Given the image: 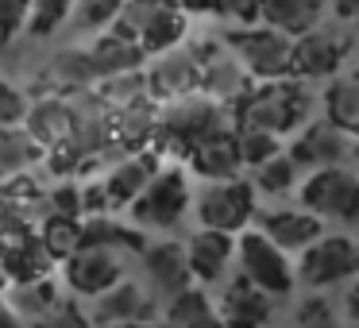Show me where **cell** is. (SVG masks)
<instances>
[{"label": "cell", "mask_w": 359, "mask_h": 328, "mask_svg": "<svg viewBox=\"0 0 359 328\" xmlns=\"http://www.w3.org/2000/svg\"><path fill=\"white\" fill-rule=\"evenodd\" d=\"M112 27L132 35L147 55H163V50L178 47L186 39V8L178 0H124V8L116 12Z\"/></svg>", "instance_id": "obj_1"}, {"label": "cell", "mask_w": 359, "mask_h": 328, "mask_svg": "<svg viewBox=\"0 0 359 328\" xmlns=\"http://www.w3.org/2000/svg\"><path fill=\"white\" fill-rule=\"evenodd\" d=\"M309 112V97L297 81L266 78V86L248 89L240 97V124L266 128L274 135H290Z\"/></svg>", "instance_id": "obj_2"}, {"label": "cell", "mask_w": 359, "mask_h": 328, "mask_svg": "<svg viewBox=\"0 0 359 328\" xmlns=\"http://www.w3.org/2000/svg\"><path fill=\"white\" fill-rule=\"evenodd\" d=\"M217 128H228V116H224V101H217V97H209L201 89V93H182L174 97V101H166V109L158 112V128L155 135L166 143H178L182 151L189 147V143H197L201 135L217 132Z\"/></svg>", "instance_id": "obj_3"}, {"label": "cell", "mask_w": 359, "mask_h": 328, "mask_svg": "<svg viewBox=\"0 0 359 328\" xmlns=\"http://www.w3.org/2000/svg\"><path fill=\"white\" fill-rule=\"evenodd\" d=\"M236 263H240V274L248 282H255L259 289H266L271 297H282L294 289V263L286 259V247L271 240V235L259 228V232H248L240 228V240H236Z\"/></svg>", "instance_id": "obj_4"}, {"label": "cell", "mask_w": 359, "mask_h": 328, "mask_svg": "<svg viewBox=\"0 0 359 328\" xmlns=\"http://www.w3.org/2000/svg\"><path fill=\"white\" fill-rule=\"evenodd\" d=\"M359 274V243L351 235H325L320 232L313 243L302 247V259L294 266V282L320 289V286H336L344 278Z\"/></svg>", "instance_id": "obj_5"}, {"label": "cell", "mask_w": 359, "mask_h": 328, "mask_svg": "<svg viewBox=\"0 0 359 328\" xmlns=\"http://www.w3.org/2000/svg\"><path fill=\"white\" fill-rule=\"evenodd\" d=\"M302 205L317 212L320 220H340L355 224L359 220V178L351 170L336 166H317L302 186Z\"/></svg>", "instance_id": "obj_6"}, {"label": "cell", "mask_w": 359, "mask_h": 328, "mask_svg": "<svg viewBox=\"0 0 359 328\" xmlns=\"http://www.w3.org/2000/svg\"><path fill=\"white\" fill-rule=\"evenodd\" d=\"M228 47L243 62L251 78H290V55H294V35L282 27L259 24V27H240L228 35Z\"/></svg>", "instance_id": "obj_7"}, {"label": "cell", "mask_w": 359, "mask_h": 328, "mask_svg": "<svg viewBox=\"0 0 359 328\" xmlns=\"http://www.w3.org/2000/svg\"><path fill=\"white\" fill-rule=\"evenodd\" d=\"M155 170H158L155 151H132L124 163L112 166L109 178H104L97 189H81V209H97V212L128 209V205L140 197V189L155 178Z\"/></svg>", "instance_id": "obj_8"}, {"label": "cell", "mask_w": 359, "mask_h": 328, "mask_svg": "<svg viewBox=\"0 0 359 328\" xmlns=\"http://www.w3.org/2000/svg\"><path fill=\"white\" fill-rule=\"evenodd\" d=\"M186 209H189V186L182 170H155V178L128 205V212L140 228H174Z\"/></svg>", "instance_id": "obj_9"}, {"label": "cell", "mask_w": 359, "mask_h": 328, "mask_svg": "<svg viewBox=\"0 0 359 328\" xmlns=\"http://www.w3.org/2000/svg\"><path fill=\"white\" fill-rule=\"evenodd\" d=\"M197 217H201L205 228H220V232L236 235L255 217V186L243 182L240 174L209 182V189L197 197Z\"/></svg>", "instance_id": "obj_10"}, {"label": "cell", "mask_w": 359, "mask_h": 328, "mask_svg": "<svg viewBox=\"0 0 359 328\" xmlns=\"http://www.w3.org/2000/svg\"><path fill=\"white\" fill-rule=\"evenodd\" d=\"M194 55H197V70H201V89L209 97H217V101H240L251 89V74L243 70L236 50L228 55L217 43H201Z\"/></svg>", "instance_id": "obj_11"}, {"label": "cell", "mask_w": 359, "mask_h": 328, "mask_svg": "<svg viewBox=\"0 0 359 328\" xmlns=\"http://www.w3.org/2000/svg\"><path fill=\"white\" fill-rule=\"evenodd\" d=\"M120 278V259L109 243H81L74 255H66V282L74 294L93 297Z\"/></svg>", "instance_id": "obj_12"}, {"label": "cell", "mask_w": 359, "mask_h": 328, "mask_svg": "<svg viewBox=\"0 0 359 328\" xmlns=\"http://www.w3.org/2000/svg\"><path fill=\"white\" fill-rule=\"evenodd\" d=\"M186 158L194 166V174L217 182V178H236L243 170L240 143H236V128H217V132L201 135L197 143L186 147Z\"/></svg>", "instance_id": "obj_13"}, {"label": "cell", "mask_w": 359, "mask_h": 328, "mask_svg": "<svg viewBox=\"0 0 359 328\" xmlns=\"http://www.w3.org/2000/svg\"><path fill=\"white\" fill-rule=\"evenodd\" d=\"M201 89V70H197L194 50H163L158 62L147 70V93L151 101H174L182 93Z\"/></svg>", "instance_id": "obj_14"}, {"label": "cell", "mask_w": 359, "mask_h": 328, "mask_svg": "<svg viewBox=\"0 0 359 328\" xmlns=\"http://www.w3.org/2000/svg\"><path fill=\"white\" fill-rule=\"evenodd\" d=\"M344 62V47L320 27L294 35V55H290V78H332Z\"/></svg>", "instance_id": "obj_15"}, {"label": "cell", "mask_w": 359, "mask_h": 328, "mask_svg": "<svg viewBox=\"0 0 359 328\" xmlns=\"http://www.w3.org/2000/svg\"><path fill=\"white\" fill-rule=\"evenodd\" d=\"M290 158H294L297 166H309V170L344 163V158H348V132H344V128H336L332 120H325V124H309L294 139Z\"/></svg>", "instance_id": "obj_16"}, {"label": "cell", "mask_w": 359, "mask_h": 328, "mask_svg": "<svg viewBox=\"0 0 359 328\" xmlns=\"http://www.w3.org/2000/svg\"><path fill=\"white\" fill-rule=\"evenodd\" d=\"M20 124L32 132V139L39 143L43 151L62 147L66 135H70V101H66L62 93H43L35 104H27Z\"/></svg>", "instance_id": "obj_17"}, {"label": "cell", "mask_w": 359, "mask_h": 328, "mask_svg": "<svg viewBox=\"0 0 359 328\" xmlns=\"http://www.w3.org/2000/svg\"><path fill=\"white\" fill-rule=\"evenodd\" d=\"M89 50V62H93V74L97 81L101 78H112V74H128V70H140L143 62H147V50L140 47V43L132 39V35H124L120 27H109V32L97 35L93 47Z\"/></svg>", "instance_id": "obj_18"}, {"label": "cell", "mask_w": 359, "mask_h": 328, "mask_svg": "<svg viewBox=\"0 0 359 328\" xmlns=\"http://www.w3.org/2000/svg\"><path fill=\"white\" fill-rule=\"evenodd\" d=\"M89 317L97 324H124V320H143L151 317V297L143 294L135 282H124L116 278L109 289L93 294V313Z\"/></svg>", "instance_id": "obj_19"}, {"label": "cell", "mask_w": 359, "mask_h": 328, "mask_svg": "<svg viewBox=\"0 0 359 328\" xmlns=\"http://www.w3.org/2000/svg\"><path fill=\"white\" fill-rule=\"evenodd\" d=\"M236 240L232 232H220V228H201V232L189 240L186 259H189V274L197 282H220L224 266L232 263Z\"/></svg>", "instance_id": "obj_20"}, {"label": "cell", "mask_w": 359, "mask_h": 328, "mask_svg": "<svg viewBox=\"0 0 359 328\" xmlns=\"http://www.w3.org/2000/svg\"><path fill=\"white\" fill-rule=\"evenodd\" d=\"M143 263H147V278L155 286V294H166V297L186 289L189 278H194L186 247H178V243H155V247H147L143 251Z\"/></svg>", "instance_id": "obj_21"}, {"label": "cell", "mask_w": 359, "mask_h": 328, "mask_svg": "<svg viewBox=\"0 0 359 328\" xmlns=\"http://www.w3.org/2000/svg\"><path fill=\"white\" fill-rule=\"evenodd\" d=\"M97 86V74H93V62H89V50L74 47V50H62L47 62L43 70V89L47 93H81V89H93Z\"/></svg>", "instance_id": "obj_22"}, {"label": "cell", "mask_w": 359, "mask_h": 328, "mask_svg": "<svg viewBox=\"0 0 359 328\" xmlns=\"http://www.w3.org/2000/svg\"><path fill=\"white\" fill-rule=\"evenodd\" d=\"M263 232L271 235L278 247L302 251L305 243H313L325 232V220L309 209H278V212H266L263 217Z\"/></svg>", "instance_id": "obj_23"}, {"label": "cell", "mask_w": 359, "mask_h": 328, "mask_svg": "<svg viewBox=\"0 0 359 328\" xmlns=\"http://www.w3.org/2000/svg\"><path fill=\"white\" fill-rule=\"evenodd\" d=\"M220 317L236 320V324H263V320H271V294L259 289L255 282H248L240 274V278L228 286L224 305H220Z\"/></svg>", "instance_id": "obj_24"}, {"label": "cell", "mask_w": 359, "mask_h": 328, "mask_svg": "<svg viewBox=\"0 0 359 328\" xmlns=\"http://www.w3.org/2000/svg\"><path fill=\"white\" fill-rule=\"evenodd\" d=\"M325 0H259V20L271 27H282L286 35H302L317 27Z\"/></svg>", "instance_id": "obj_25"}, {"label": "cell", "mask_w": 359, "mask_h": 328, "mask_svg": "<svg viewBox=\"0 0 359 328\" xmlns=\"http://www.w3.org/2000/svg\"><path fill=\"white\" fill-rule=\"evenodd\" d=\"M47 151L32 139L24 124H0V178H12V174L35 166Z\"/></svg>", "instance_id": "obj_26"}, {"label": "cell", "mask_w": 359, "mask_h": 328, "mask_svg": "<svg viewBox=\"0 0 359 328\" xmlns=\"http://www.w3.org/2000/svg\"><path fill=\"white\" fill-rule=\"evenodd\" d=\"M109 128H112V143H124L128 151H140L143 143L155 135L158 128V112H151V101L143 104H128V109L109 112Z\"/></svg>", "instance_id": "obj_27"}, {"label": "cell", "mask_w": 359, "mask_h": 328, "mask_svg": "<svg viewBox=\"0 0 359 328\" xmlns=\"http://www.w3.org/2000/svg\"><path fill=\"white\" fill-rule=\"evenodd\" d=\"M325 112L336 128H344L348 135H359V74L336 78L325 93Z\"/></svg>", "instance_id": "obj_28"}, {"label": "cell", "mask_w": 359, "mask_h": 328, "mask_svg": "<svg viewBox=\"0 0 359 328\" xmlns=\"http://www.w3.org/2000/svg\"><path fill=\"white\" fill-rule=\"evenodd\" d=\"M97 97H101V104L109 112L116 109H128V104H143L151 101L147 93V74L140 70H128V74H112V78H101V89H97Z\"/></svg>", "instance_id": "obj_29"}, {"label": "cell", "mask_w": 359, "mask_h": 328, "mask_svg": "<svg viewBox=\"0 0 359 328\" xmlns=\"http://www.w3.org/2000/svg\"><path fill=\"white\" fill-rule=\"evenodd\" d=\"M166 320L170 324H212V320H220V309L212 305V297L201 286H186L170 297Z\"/></svg>", "instance_id": "obj_30"}, {"label": "cell", "mask_w": 359, "mask_h": 328, "mask_svg": "<svg viewBox=\"0 0 359 328\" xmlns=\"http://www.w3.org/2000/svg\"><path fill=\"white\" fill-rule=\"evenodd\" d=\"M39 247L47 251L50 259H66L81 247V220L78 217H66V212H55V217L43 224L39 235Z\"/></svg>", "instance_id": "obj_31"}, {"label": "cell", "mask_w": 359, "mask_h": 328, "mask_svg": "<svg viewBox=\"0 0 359 328\" xmlns=\"http://www.w3.org/2000/svg\"><path fill=\"white\" fill-rule=\"evenodd\" d=\"M236 143H240L243 166H259V163H266L271 155H278V151H282V135L266 132V128H255V124H240V128H236Z\"/></svg>", "instance_id": "obj_32"}, {"label": "cell", "mask_w": 359, "mask_h": 328, "mask_svg": "<svg viewBox=\"0 0 359 328\" xmlns=\"http://www.w3.org/2000/svg\"><path fill=\"white\" fill-rule=\"evenodd\" d=\"M255 186L259 189H266V193H286V189H294V182H297V170H302V166L294 163V158L290 155H271L266 158V163H259L255 166Z\"/></svg>", "instance_id": "obj_33"}, {"label": "cell", "mask_w": 359, "mask_h": 328, "mask_svg": "<svg viewBox=\"0 0 359 328\" xmlns=\"http://www.w3.org/2000/svg\"><path fill=\"white\" fill-rule=\"evenodd\" d=\"M74 16V0H32L27 12V32L32 35H50Z\"/></svg>", "instance_id": "obj_34"}, {"label": "cell", "mask_w": 359, "mask_h": 328, "mask_svg": "<svg viewBox=\"0 0 359 328\" xmlns=\"http://www.w3.org/2000/svg\"><path fill=\"white\" fill-rule=\"evenodd\" d=\"M124 8V0H74V24L93 32V27H104L116 20V12Z\"/></svg>", "instance_id": "obj_35"}, {"label": "cell", "mask_w": 359, "mask_h": 328, "mask_svg": "<svg viewBox=\"0 0 359 328\" xmlns=\"http://www.w3.org/2000/svg\"><path fill=\"white\" fill-rule=\"evenodd\" d=\"M81 243H132V247H143L140 240H135V232H128V228L112 224L104 212H97V220H86L81 224Z\"/></svg>", "instance_id": "obj_36"}, {"label": "cell", "mask_w": 359, "mask_h": 328, "mask_svg": "<svg viewBox=\"0 0 359 328\" xmlns=\"http://www.w3.org/2000/svg\"><path fill=\"white\" fill-rule=\"evenodd\" d=\"M27 12H32V0H0V47H8L27 27Z\"/></svg>", "instance_id": "obj_37"}, {"label": "cell", "mask_w": 359, "mask_h": 328, "mask_svg": "<svg viewBox=\"0 0 359 328\" xmlns=\"http://www.w3.org/2000/svg\"><path fill=\"white\" fill-rule=\"evenodd\" d=\"M24 112H27L24 93L0 78V124H20V120H24Z\"/></svg>", "instance_id": "obj_38"}, {"label": "cell", "mask_w": 359, "mask_h": 328, "mask_svg": "<svg viewBox=\"0 0 359 328\" xmlns=\"http://www.w3.org/2000/svg\"><path fill=\"white\" fill-rule=\"evenodd\" d=\"M217 16L224 20H243V24H251V20H259V0H212V8Z\"/></svg>", "instance_id": "obj_39"}, {"label": "cell", "mask_w": 359, "mask_h": 328, "mask_svg": "<svg viewBox=\"0 0 359 328\" xmlns=\"http://www.w3.org/2000/svg\"><path fill=\"white\" fill-rule=\"evenodd\" d=\"M55 212H66V217H78L81 212V189L78 186H62V189H55Z\"/></svg>", "instance_id": "obj_40"}, {"label": "cell", "mask_w": 359, "mask_h": 328, "mask_svg": "<svg viewBox=\"0 0 359 328\" xmlns=\"http://www.w3.org/2000/svg\"><path fill=\"white\" fill-rule=\"evenodd\" d=\"M297 320H302V324H332V309H328L325 301H320V297H313V301H305L302 309H297Z\"/></svg>", "instance_id": "obj_41"}, {"label": "cell", "mask_w": 359, "mask_h": 328, "mask_svg": "<svg viewBox=\"0 0 359 328\" xmlns=\"http://www.w3.org/2000/svg\"><path fill=\"white\" fill-rule=\"evenodd\" d=\"M332 12L344 24H359V0H332Z\"/></svg>", "instance_id": "obj_42"}, {"label": "cell", "mask_w": 359, "mask_h": 328, "mask_svg": "<svg viewBox=\"0 0 359 328\" xmlns=\"http://www.w3.org/2000/svg\"><path fill=\"white\" fill-rule=\"evenodd\" d=\"M178 4H182L186 12H209V8H212V0H178Z\"/></svg>", "instance_id": "obj_43"}, {"label": "cell", "mask_w": 359, "mask_h": 328, "mask_svg": "<svg viewBox=\"0 0 359 328\" xmlns=\"http://www.w3.org/2000/svg\"><path fill=\"white\" fill-rule=\"evenodd\" d=\"M348 313H351V317H359V282L348 289Z\"/></svg>", "instance_id": "obj_44"}]
</instances>
